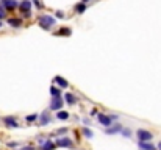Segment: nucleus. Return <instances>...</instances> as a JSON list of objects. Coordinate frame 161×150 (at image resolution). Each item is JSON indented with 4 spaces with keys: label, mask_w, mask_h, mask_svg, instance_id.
Segmentation results:
<instances>
[{
    "label": "nucleus",
    "mask_w": 161,
    "mask_h": 150,
    "mask_svg": "<svg viewBox=\"0 0 161 150\" xmlns=\"http://www.w3.org/2000/svg\"><path fill=\"white\" fill-rule=\"evenodd\" d=\"M86 2H88V0H83V3H86Z\"/></svg>",
    "instance_id": "28"
},
{
    "label": "nucleus",
    "mask_w": 161,
    "mask_h": 150,
    "mask_svg": "<svg viewBox=\"0 0 161 150\" xmlns=\"http://www.w3.org/2000/svg\"><path fill=\"white\" fill-rule=\"evenodd\" d=\"M97 119H99V122H100L102 125H105V127H109V125H111V117H109V116H105V114L99 113V114H97Z\"/></svg>",
    "instance_id": "7"
},
{
    "label": "nucleus",
    "mask_w": 161,
    "mask_h": 150,
    "mask_svg": "<svg viewBox=\"0 0 161 150\" xmlns=\"http://www.w3.org/2000/svg\"><path fill=\"white\" fill-rule=\"evenodd\" d=\"M50 94H52L53 97H58V95H61V91H60L58 88H55V86H52V89H50Z\"/></svg>",
    "instance_id": "18"
},
{
    "label": "nucleus",
    "mask_w": 161,
    "mask_h": 150,
    "mask_svg": "<svg viewBox=\"0 0 161 150\" xmlns=\"http://www.w3.org/2000/svg\"><path fill=\"white\" fill-rule=\"evenodd\" d=\"M35 5H36V6H38V8H41V3H39V2H38V0H35Z\"/></svg>",
    "instance_id": "25"
},
{
    "label": "nucleus",
    "mask_w": 161,
    "mask_h": 150,
    "mask_svg": "<svg viewBox=\"0 0 161 150\" xmlns=\"http://www.w3.org/2000/svg\"><path fill=\"white\" fill-rule=\"evenodd\" d=\"M138 138H139V141H150L153 136H152V133L150 131H147V130H138Z\"/></svg>",
    "instance_id": "3"
},
{
    "label": "nucleus",
    "mask_w": 161,
    "mask_h": 150,
    "mask_svg": "<svg viewBox=\"0 0 161 150\" xmlns=\"http://www.w3.org/2000/svg\"><path fill=\"white\" fill-rule=\"evenodd\" d=\"M55 83H58L61 88H67V85H69V83H67L63 77H55Z\"/></svg>",
    "instance_id": "10"
},
{
    "label": "nucleus",
    "mask_w": 161,
    "mask_h": 150,
    "mask_svg": "<svg viewBox=\"0 0 161 150\" xmlns=\"http://www.w3.org/2000/svg\"><path fill=\"white\" fill-rule=\"evenodd\" d=\"M8 23L11 25V27L17 28V27H20V25H22V20H20V19H14V17H11V19H8Z\"/></svg>",
    "instance_id": "9"
},
{
    "label": "nucleus",
    "mask_w": 161,
    "mask_h": 150,
    "mask_svg": "<svg viewBox=\"0 0 161 150\" xmlns=\"http://www.w3.org/2000/svg\"><path fill=\"white\" fill-rule=\"evenodd\" d=\"M56 17H60V19H63L64 17V14H63V11H56V14H55Z\"/></svg>",
    "instance_id": "22"
},
{
    "label": "nucleus",
    "mask_w": 161,
    "mask_h": 150,
    "mask_svg": "<svg viewBox=\"0 0 161 150\" xmlns=\"http://www.w3.org/2000/svg\"><path fill=\"white\" fill-rule=\"evenodd\" d=\"M64 97H66V100H67V103H71V105H74V103L77 102V98H75V95H72V94H66Z\"/></svg>",
    "instance_id": "13"
},
{
    "label": "nucleus",
    "mask_w": 161,
    "mask_h": 150,
    "mask_svg": "<svg viewBox=\"0 0 161 150\" xmlns=\"http://www.w3.org/2000/svg\"><path fill=\"white\" fill-rule=\"evenodd\" d=\"M63 106V100H61V95L58 97H53V100L50 102V110H55V111H60Z\"/></svg>",
    "instance_id": "2"
},
{
    "label": "nucleus",
    "mask_w": 161,
    "mask_h": 150,
    "mask_svg": "<svg viewBox=\"0 0 161 150\" xmlns=\"http://www.w3.org/2000/svg\"><path fill=\"white\" fill-rule=\"evenodd\" d=\"M124 133V136H130V130H121Z\"/></svg>",
    "instance_id": "23"
},
{
    "label": "nucleus",
    "mask_w": 161,
    "mask_h": 150,
    "mask_svg": "<svg viewBox=\"0 0 161 150\" xmlns=\"http://www.w3.org/2000/svg\"><path fill=\"white\" fill-rule=\"evenodd\" d=\"M36 119H38L36 114H30V116H27V120H28V122H33V120H36Z\"/></svg>",
    "instance_id": "21"
},
{
    "label": "nucleus",
    "mask_w": 161,
    "mask_h": 150,
    "mask_svg": "<svg viewBox=\"0 0 161 150\" xmlns=\"http://www.w3.org/2000/svg\"><path fill=\"white\" fill-rule=\"evenodd\" d=\"M49 120H50V119H49V114H47V113H44V114H42V119H41V123H42V125H45Z\"/></svg>",
    "instance_id": "19"
},
{
    "label": "nucleus",
    "mask_w": 161,
    "mask_h": 150,
    "mask_svg": "<svg viewBox=\"0 0 161 150\" xmlns=\"http://www.w3.org/2000/svg\"><path fill=\"white\" fill-rule=\"evenodd\" d=\"M3 120H5V125H6V127H10V128H17V127H19V123H17V120H16L14 117H10V116H8V117H5Z\"/></svg>",
    "instance_id": "8"
},
{
    "label": "nucleus",
    "mask_w": 161,
    "mask_h": 150,
    "mask_svg": "<svg viewBox=\"0 0 161 150\" xmlns=\"http://www.w3.org/2000/svg\"><path fill=\"white\" fill-rule=\"evenodd\" d=\"M53 23H55V19L52 16H41L39 17V25L44 30H50Z\"/></svg>",
    "instance_id": "1"
},
{
    "label": "nucleus",
    "mask_w": 161,
    "mask_h": 150,
    "mask_svg": "<svg viewBox=\"0 0 161 150\" xmlns=\"http://www.w3.org/2000/svg\"><path fill=\"white\" fill-rule=\"evenodd\" d=\"M53 147H55V144H53V142H50V141H47V142L44 144L42 150H53Z\"/></svg>",
    "instance_id": "17"
},
{
    "label": "nucleus",
    "mask_w": 161,
    "mask_h": 150,
    "mask_svg": "<svg viewBox=\"0 0 161 150\" xmlns=\"http://www.w3.org/2000/svg\"><path fill=\"white\" fill-rule=\"evenodd\" d=\"M83 135H85L86 138H93V131H91L89 128H83Z\"/></svg>",
    "instance_id": "20"
},
{
    "label": "nucleus",
    "mask_w": 161,
    "mask_h": 150,
    "mask_svg": "<svg viewBox=\"0 0 161 150\" xmlns=\"http://www.w3.org/2000/svg\"><path fill=\"white\" fill-rule=\"evenodd\" d=\"M75 11H77L78 14H83V13L86 11V3H83V2H81V3H78V5L75 6Z\"/></svg>",
    "instance_id": "11"
},
{
    "label": "nucleus",
    "mask_w": 161,
    "mask_h": 150,
    "mask_svg": "<svg viewBox=\"0 0 161 150\" xmlns=\"http://www.w3.org/2000/svg\"><path fill=\"white\" fill-rule=\"evenodd\" d=\"M56 117L61 119V120H66V119L69 117V113H67V111H60V113H56Z\"/></svg>",
    "instance_id": "15"
},
{
    "label": "nucleus",
    "mask_w": 161,
    "mask_h": 150,
    "mask_svg": "<svg viewBox=\"0 0 161 150\" xmlns=\"http://www.w3.org/2000/svg\"><path fill=\"white\" fill-rule=\"evenodd\" d=\"M3 10H5L3 6H0V19H2V17H3V14H5V13H3Z\"/></svg>",
    "instance_id": "24"
},
{
    "label": "nucleus",
    "mask_w": 161,
    "mask_h": 150,
    "mask_svg": "<svg viewBox=\"0 0 161 150\" xmlns=\"http://www.w3.org/2000/svg\"><path fill=\"white\" fill-rule=\"evenodd\" d=\"M19 8H20L22 13H31V2L30 0H22Z\"/></svg>",
    "instance_id": "5"
},
{
    "label": "nucleus",
    "mask_w": 161,
    "mask_h": 150,
    "mask_svg": "<svg viewBox=\"0 0 161 150\" xmlns=\"http://www.w3.org/2000/svg\"><path fill=\"white\" fill-rule=\"evenodd\" d=\"M0 27H2V22H0Z\"/></svg>",
    "instance_id": "29"
},
{
    "label": "nucleus",
    "mask_w": 161,
    "mask_h": 150,
    "mask_svg": "<svg viewBox=\"0 0 161 150\" xmlns=\"http://www.w3.org/2000/svg\"><path fill=\"white\" fill-rule=\"evenodd\" d=\"M2 6L5 8V10H14V8H17V2L16 0H2Z\"/></svg>",
    "instance_id": "6"
},
{
    "label": "nucleus",
    "mask_w": 161,
    "mask_h": 150,
    "mask_svg": "<svg viewBox=\"0 0 161 150\" xmlns=\"http://www.w3.org/2000/svg\"><path fill=\"white\" fill-rule=\"evenodd\" d=\"M56 145H60V147H74V142H72V139H69V138H58L56 139Z\"/></svg>",
    "instance_id": "4"
},
{
    "label": "nucleus",
    "mask_w": 161,
    "mask_h": 150,
    "mask_svg": "<svg viewBox=\"0 0 161 150\" xmlns=\"http://www.w3.org/2000/svg\"><path fill=\"white\" fill-rule=\"evenodd\" d=\"M158 148H159V150H161V142H159V144H158Z\"/></svg>",
    "instance_id": "27"
},
{
    "label": "nucleus",
    "mask_w": 161,
    "mask_h": 150,
    "mask_svg": "<svg viewBox=\"0 0 161 150\" xmlns=\"http://www.w3.org/2000/svg\"><path fill=\"white\" fill-rule=\"evenodd\" d=\"M139 147H141L142 150H155V147L150 145V144H147L146 141H141V142H139Z\"/></svg>",
    "instance_id": "12"
},
{
    "label": "nucleus",
    "mask_w": 161,
    "mask_h": 150,
    "mask_svg": "<svg viewBox=\"0 0 161 150\" xmlns=\"http://www.w3.org/2000/svg\"><path fill=\"white\" fill-rule=\"evenodd\" d=\"M71 33H72V31L69 30V28H61V30H60V31H58L56 35H58V36H69Z\"/></svg>",
    "instance_id": "16"
},
{
    "label": "nucleus",
    "mask_w": 161,
    "mask_h": 150,
    "mask_svg": "<svg viewBox=\"0 0 161 150\" xmlns=\"http://www.w3.org/2000/svg\"><path fill=\"white\" fill-rule=\"evenodd\" d=\"M22 150H33L31 147H25V148H22Z\"/></svg>",
    "instance_id": "26"
},
{
    "label": "nucleus",
    "mask_w": 161,
    "mask_h": 150,
    "mask_svg": "<svg viewBox=\"0 0 161 150\" xmlns=\"http://www.w3.org/2000/svg\"><path fill=\"white\" fill-rule=\"evenodd\" d=\"M121 130H122L121 125H116V127H113V128H106V133H108V135H113V133H118V131H121Z\"/></svg>",
    "instance_id": "14"
}]
</instances>
